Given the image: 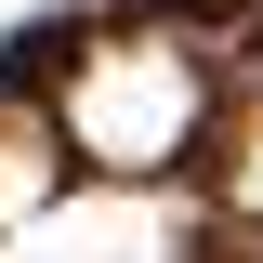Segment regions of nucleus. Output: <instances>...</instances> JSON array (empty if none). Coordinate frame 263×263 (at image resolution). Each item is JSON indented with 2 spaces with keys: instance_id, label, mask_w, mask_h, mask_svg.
Instances as JSON below:
<instances>
[{
  "instance_id": "4",
  "label": "nucleus",
  "mask_w": 263,
  "mask_h": 263,
  "mask_svg": "<svg viewBox=\"0 0 263 263\" xmlns=\"http://www.w3.org/2000/svg\"><path fill=\"white\" fill-rule=\"evenodd\" d=\"M237 211H250V224H263V119L237 132Z\"/></svg>"
},
{
  "instance_id": "3",
  "label": "nucleus",
  "mask_w": 263,
  "mask_h": 263,
  "mask_svg": "<svg viewBox=\"0 0 263 263\" xmlns=\"http://www.w3.org/2000/svg\"><path fill=\"white\" fill-rule=\"evenodd\" d=\"M27 211H53V158L27 132H0V224H27Z\"/></svg>"
},
{
  "instance_id": "1",
  "label": "nucleus",
  "mask_w": 263,
  "mask_h": 263,
  "mask_svg": "<svg viewBox=\"0 0 263 263\" xmlns=\"http://www.w3.org/2000/svg\"><path fill=\"white\" fill-rule=\"evenodd\" d=\"M66 132H79V158H105V171H158L197 132V66L171 53V40H105V53L79 66V92H66Z\"/></svg>"
},
{
  "instance_id": "2",
  "label": "nucleus",
  "mask_w": 263,
  "mask_h": 263,
  "mask_svg": "<svg viewBox=\"0 0 263 263\" xmlns=\"http://www.w3.org/2000/svg\"><path fill=\"white\" fill-rule=\"evenodd\" d=\"M171 250L184 237L158 197H53L27 224H0V263H171Z\"/></svg>"
}]
</instances>
